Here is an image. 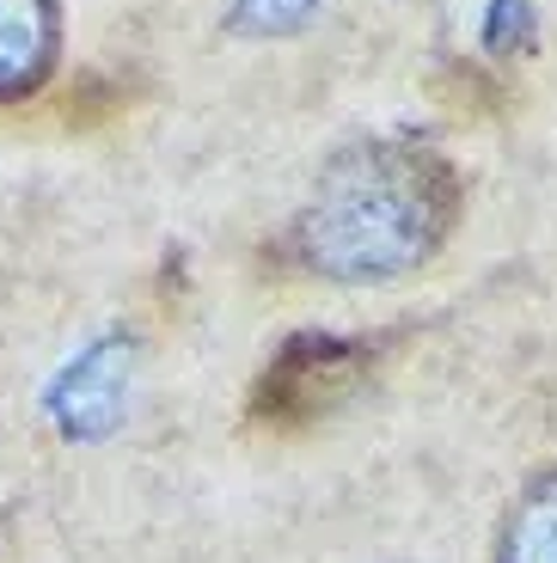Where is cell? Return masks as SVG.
<instances>
[{"mask_svg":"<svg viewBox=\"0 0 557 563\" xmlns=\"http://www.w3.org/2000/svg\"><path fill=\"white\" fill-rule=\"evenodd\" d=\"M454 214V172L423 141H362L319 172L294 221L301 264L331 282H386L441 245Z\"/></svg>","mask_w":557,"mask_h":563,"instance_id":"cell-1","label":"cell"},{"mask_svg":"<svg viewBox=\"0 0 557 563\" xmlns=\"http://www.w3.org/2000/svg\"><path fill=\"white\" fill-rule=\"evenodd\" d=\"M368 380V350L343 338H301L276 355V367L264 374L258 410L264 422H307L325 417L331 405H343L356 386Z\"/></svg>","mask_w":557,"mask_h":563,"instance_id":"cell-2","label":"cell"},{"mask_svg":"<svg viewBox=\"0 0 557 563\" xmlns=\"http://www.w3.org/2000/svg\"><path fill=\"white\" fill-rule=\"evenodd\" d=\"M123 398H129V343L105 338V343H92L80 362H68V374H62L56 393H50V410H56V422L68 435L92 441L123 417Z\"/></svg>","mask_w":557,"mask_h":563,"instance_id":"cell-3","label":"cell"},{"mask_svg":"<svg viewBox=\"0 0 557 563\" xmlns=\"http://www.w3.org/2000/svg\"><path fill=\"white\" fill-rule=\"evenodd\" d=\"M56 43V0H0V104L50 80Z\"/></svg>","mask_w":557,"mask_h":563,"instance_id":"cell-4","label":"cell"},{"mask_svg":"<svg viewBox=\"0 0 557 563\" xmlns=\"http://www.w3.org/2000/svg\"><path fill=\"white\" fill-rule=\"evenodd\" d=\"M496 563H557V472L527 484V496L515 503V515L502 527Z\"/></svg>","mask_w":557,"mask_h":563,"instance_id":"cell-5","label":"cell"},{"mask_svg":"<svg viewBox=\"0 0 557 563\" xmlns=\"http://www.w3.org/2000/svg\"><path fill=\"white\" fill-rule=\"evenodd\" d=\"M307 7H313V0H239V25H251V31H288V25L307 19Z\"/></svg>","mask_w":557,"mask_h":563,"instance_id":"cell-6","label":"cell"}]
</instances>
